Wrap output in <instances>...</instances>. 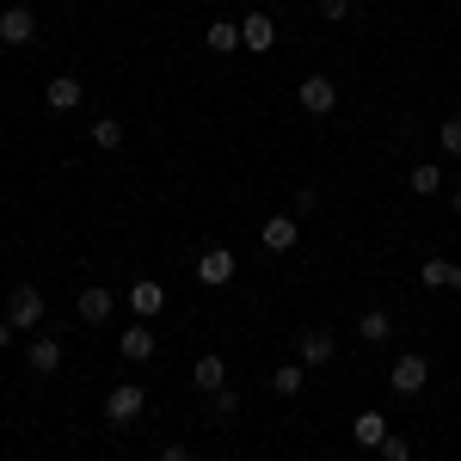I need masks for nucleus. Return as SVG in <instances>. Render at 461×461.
I'll return each mask as SVG.
<instances>
[{
    "mask_svg": "<svg viewBox=\"0 0 461 461\" xmlns=\"http://www.w3.org/2000/svg\"><path fill=\"white\" fill-rule=\"evenodd\" d=\"M388 388L400 393V400H419V393L430 388V363L419 351H406V357H393V369H388Z\"/></svg>",
    "mask_w": 461,
    "mask_h": 461,
    "instance_id": "obj_1",
    "label": "nucleus"
},
{
    "mask_svg": "<svg viewBox=\"0 0 461 461\" xmlns=\"http://www.w3.org/2000/svg\"><path fill=\"white\" fill-rule=\"evenodd\" d=\"M148 412V393H142V382H117V388L105 393V419L111 425H136Z\"/></svg>",
    "mask_w": 461,
    "mask_h": 461,
    "instance_id": "obj_2",
    "label": "nucleus"
},
{
    "mask_svg": "<svg viewBox=\"0 0 461 461\" xmlns=\"http://www.w3.org/2000/svg\"><path fill=\"white\" fill-rule=\"evenodd\" d=\"M6 320H13L19 332H32L37 320H43V289H37V284H19L13 295H6Z\"/></svg>",
    "mask_w": 461,
    "mask_h": 461,
    "instance_id": "obj_3",
    "label": "nucleus"
},
{
    "mask_svg": "<svg viewBox=\"0 0 461 461\" xmlns=\"http://www.w3.org/2000/svg\"><path fill=\"white\" fill-rule=\"evenodd\" d=\"M234 271H240V258H234L228 247H210V252H197V284L221 289V284H234Z\"/></svg>",
    "mask_w": 461,
    "mask_h": 461,
    "instance_id": "obj_4",
    "label": "nucleus"
},
{
    "mask_svg": "<svg viewBox=\"0 0 461 461\" xmlns=\"http://www.w3.org/2000/svg\"><path fill=\"white\" fill-rule=\"evenodd\" d=\"M295 105L308 111V117H326V111L339 105V86H332V80H326V74H308V80H302V86H295Z\"/></svg>",
    "mask_w": 461,
    "mask_h": 461,
    "instance_id": "obj_5",
    "label": "nucleus"
},
{
    "mask_svg": "<svg viewBox=\"0 0 461 461\" xmlns=\"http://www.w3.org/2000/svg\"><path fill=\"white\" fill-rule=\"evenodd\" d=\"M332 357H339V339H332V332H320V326L295 339V363H302V369H326Z\"/></svg>",
    "mask_w": 461,
    "mask_h": 461,
    "instance_id": "obj_6",
    "label": "nucleus"
},
{
    "mask_svg": "<svg viewBox=\"0 0 461 461\" xmlns=\"http://www.w3.org/2000/svg\"><path fill=\"white\" fill-rule=\"evenodd\" d=\"M32 37H37V19H32V6H25V0L0 13V43H13V50H25Z\"/></svg>",
    "mask_w": 461,
    "mask_h": 461,
    "instance_id": "obj_7",
    "label": "nucleus"
},
{
    "mask_svg": "<svg viewBox=\"0 0 461 461\" xmlns=\"http://www.w3.org/2000/svg\"><path fill=\"white\" fill-rule=\"evenodd\" d=\"M74 308H80V320H86V326H105V320L117 314V295H111L105 284H93V289H80V302H74Z\"/></svg>",
    "mask_w": 461,
    "mask_h": 461,
    "instance_id": "obj_8",
    "label": "nucleus"
},
{
    "mask_svg": "<svg viewBox=\"0 0 461 461\" xmlns=\"http://www.w3.org/2000/svg\"><path fill=\"white\" fill-rule=\"evenodd\" d=\"M130 308H136V320H154L160 308H167V284H154V277H136V284H130Z\"/></svg>",
    "mask_w": 461,
    "mask_h": 461,
    "instance_id": "obj_9",
    "label": "nucleus"
},
{
    "mask_svg": "<svg viewBox=\"0 0 461 461\" xmlns=\"http://www.w3.org/2000/svg\"><path fill=\"white\" fill-rule=\"evenodd\" d=\"M258 240H265V252H295V240H302V221H295V215H271Z\"/></svg>",
    "mask_w": 461,
    "mask_h": 461,
    "instance_id": "obj_10",
    "label": "nucleus"
},
{
    "mask_svg": "<svg viewBox=\"0 0 461 461\" xmlns=\"http://www.w3.org/2000/svg\"><path fill=\"white\" fill-rule=\"evenodd\" d=\"M271 43H277V25H271V13H247V19H240V50H258V56H265Z\"/></svg>",
    "mask_w": 461,
    "mask_h": 461,
    "instance_id": "obj_11",
    "label": "nucleus"
},
{
    "mask_svg": "<svg viewBox=\"0 0 461 461\" xmlns=\"http://www.w3.org/2000/svg\"><path fill=\"white\" fill-rule=\"evenodd\" d=\"M117 351H123V363H148V357H154V326H148V320H136V326H123Z\"/></svg>",
    "mask_w": 461,
    "mask_h": 461,
    "instance_id": "obj_12",
    "label": "nucleus"
},
{
    "mask_svg": "<svg viewBox=\"0 0 461 461\" xmlns=\"http://www.w3.org/2000/svg\"><path fill=\"white\" fill-rule=\"evenodd\" d=\"M351 437H357V449H382L388 443V412H357V425H351Z\"/></svg>",
    "mask_w": 461,
    "mask_h": 461,
    "instance_id": "obj_13",
    "label": "nucleus"
},
{
    "mask_svg": "<svg viewBox=\"0 0 461 461\" xmlns=\"http://www.w3.org/2000/svg\"><path fill=\"white\" fill-rule=\"evenodd\" d=\"M80 99H86V86H80L74 74H56V80L43 86V105H50V111H74Z\"/></svg>",
    "mask_w": 461,
    "mask_h": 461,
    "instance_id": "obj_14",
    "label": "nucleus"
},
{
    "mask_svg": "<svg viewBox=\"0 0 461 461\" xmlns=\"http://www.w3.org/2000/svg\"><path fill=\"white\" fill-rule=\"evenodd\" d=\"M25 363H32V375H56L62 369V339H32Z\"/></svg>",
    "mask_w": 461,
    "mask_h": 461,
    "instance_id": "obj_15",
    "label": "nucleus"
},
{
    "mask_svg": "<svg viewBox=\"0 0 461 461\" xmlns=\"http://www.w3.org/2000/svg\"><path fill=\"white\" fill-rule=\"evenodd\" d=\"M191 382H197V388L203 393H215V388H228V363H221V357H197V363H191Z\"/></svg>",
    "mask_w": 461,
    "mask_h": 461,
    "instance_id": "obj_16",
    "label": "nucleus"
},
{
    "mask_svg": "<svg viewBox=\"0 0 461 461\" xmlns=\"http://www.w3.org/2000/svg\"><path fill=\"white\" fill-rule=\"evenodd\" d=\"M357 332H363L369 345H382V339H393V320H388V308H369V314L357 320Z\"/></svg>",
    "mask_w": 461,
    "mask_h": 461,
    "instance_id": "obj_17",
    "label": "nucleus"
},
{
    "mask_svg": "<svg viewBox=\"0 0 461 461\" xmlns=\"http://www.w3.org/2000/svg\"><path fill=\"white\" fill-rule=\"evenodd\" d=\"M271 388L284 393V400H295V393L308 388V369H302V363H284V369H277V375H271Z\"/></svg>",
    "mask_w": 461,
    "mask_h": 461,
    "instance_id": "obj_18",
    "label": "nucleus"
},
{
    "mask_svg": "<svg viewBox=\"0 0 461 461\" xmlns=\"http://www.w3.org/2000/svg\"><path fill=\"white\" fill-rule=\"evenodd\" d=\"M86 136H93V148H99V154H117V148H123V130H117V117H99Z\"/></svg>",
    "mask_w": 461,
    "mask_h": 461,
    "instance_id": "obj_19",
    "label": "nucleus"
},
{
    "mask_svg": "<svg viewBox=\"0 0 461 461\" xmlns=\"http://www.w3.org/2000/svg\"><path fill=\"white\" fill-rule=\"evenodd\" d=\"M210 50H215V56L240 50V25H234V19H215V25H210Z\"/></svg>",
    "mask_w": 461,
    "mask_h": 461,
    "instance_id": "obj_20",
    "label": "nucleus"
},
{
    "mask_svg": "<svg viewBox=\"0 0 461 461\" xmlns=\"http://www.w3.org/2000/svg\"><path fill=\"white\" fill-rule=\"evenodd\" d=\"M437 191H443V173H437V167H412V197H437Z\"/></svg>",
    "mask_w": 461,
    "mask_h": 461,
    "instance_id": "obj_21",
    "label": "nucleus"
},
{
    "mask_svg": "<svg viewBox=\"0 0 461 461\" xmlns=\"http://www.w3.org/2000/svg\"><path fill=\"white\" fill-rule=\"evenodd\" d=\"M419 284L425 289H449V258H425V265H419Z\"/></svg>",
    "mask_w": 461,
    "mask_h": 461,
    "instance_id": "obj_22",
    "label": "nucleus"
},
{
    "mask_svg": "<svg viewBox=\"0 0 461 461\" xmlns=\"http://www.w3.org/2000/svg\"><path fill=\"white\" fill-rule=\"evenodd\" d=\"M210 400H215V419H240V393L234 388H215Z\"/></svg>",
    "mask_w": 461,
    "mask_h": 461,
    "instance_id": "obj_23",
    "label": "nucleus"
},
{
    "mask_svg": "<svg viewBox=\"0 0 461 461\" xmlns=\"http://www.w3.org/2000/svg\"><path fill=\"white\" fill-rule=\"evenodd\" d=\"M375 456H382V461H412V443H406V437H393V430H388V443H382Z\"/></svg>",
    "mask_w": 461,
    "mask_h": 461,
    "instance_id": "obj_24",
    "label": "nucleus"
},
{
    "mask_svg": "<svg viewBox=\"0 0 461 461\" xmlns=\"http://www.w3.org/2000/svg\"><path fill=\"white\" fill-rule=\"evenodd\" d=\"M437 148H443V154H461V117H449V123L437 130Z\"/></svg>",
    "mask_w": 461,
    "mask_h": 461,
    "instance_id": "obj_25",
    "label": "nucleus"
},
{
    "mask_svg": "<svg viewBox=\"0 0 461 461\" xmlns=\"http://www.w3.org/2000/svg\"><path fill=\"white\" fill-rule=\"evenodd\" d=\"M289 215H295V221H302V215H314V185H302V191L289 197Z\"/></svg>",
    "mask_w": 461,
    "mask_h": 461,
    "instance_id": "obj_26",
    "label": "nucleus"
},
{
    "mask_svg": "<svg viewBox=\"0 0 461 461\" xmlns=\"http://www.w3.org/2000/svg\"><path fill=\"white\" fill-rule=\"evenodd\" d=\"M320 13H326V19H332V25H339V19H345V13H351V0H320Z\"/></svg>",
    "mask_w": 461,
    "mask_h": 461,
    "instance_id": "obj_27",
    "label": "nucleus"
},
{
    "mask_svg": "<svg viewBox=\"0 0 461 461\" xmlns=\"http://www.w3.org/2000/svg\"><path fill=\"white\" fill-rule=\"evenodd\" d=\"M160 461H197V456H191L185 443H167V449H160Z\"/></svg>",
    "mask_w": 461,
    "mask_h": 461,
    "instance_id": "obj_28",
    "label": "nucleus"
},
{
    "mask_svg": "<svg viewBox=\"0 0 461 461\" xmlns=\"http://www.w3.org/2000/svg\"><path fill=\"white\" fill-rule=\"evenodd\" d=\"M13 332H19V326H13V320H0V351L13 345Z\"/></svg>",
    "mask_w": 461,
    "mask_h": 461,
    "instance_id": "obj_29",
    "label": "nucleus"
},
{
    "mask_svg": "<svg viewBox=\"0 0 461 461\" xmlns=\"http://www.w3.org/2000/svg\"><path fill=\"white\" fill-rule=\"evenodd\" d=\"M449 289H461V258H456V265H449Z\"/></svg>",
    "mask_w": 461,
    "mask_h": 461,
    "instance_id": "obj_30",
    "label": "nucleus"
},
{
    "mask_svg": "<svg viewBox=\"0 0 461 461\" xmlns=\"http://www.w3.org/2000/svg\"><path fill=\"white\" fill-rule=\"evenodd\" d=\"M449 203H456V215H461V185H456V197H449Z\"/></svg>",
    "mask_w": 461,
    "mask_h": 461,
    "instance_id": "obj_31",
    "label": "nucleus"
},
{
    "mask_svg": "<svg viewBox=\"0 0 461 461\" xmlns=\"http://www.w3.org/2000/svg\"><path fill=\"white\" fill-rule=\"evenodd\" d=\"M25 6H32V0H25Z\"/></svg>",
    "mask_w": 461,
    "mask_h": 461,
    "instance_id": "obj_32",
    "label": "nucleus"
}]
</instances>
